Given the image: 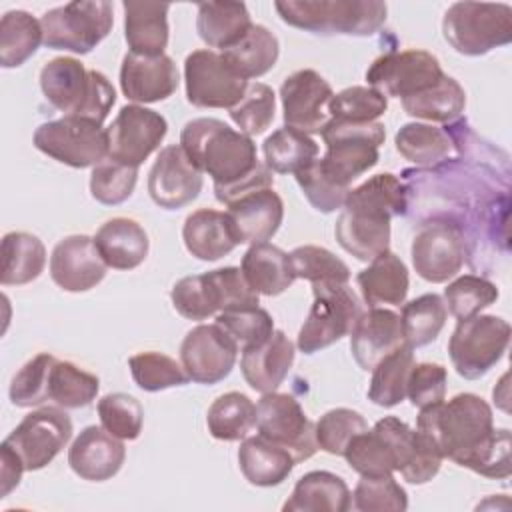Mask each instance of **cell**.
I'll use <instances>...</instances> for the list:
<instances>
[{
  "instance_id": "34",
  "label": "cell",
  "mask_w": 512,
  "mask_h": 512,
  "mask_svg": "<svg viewBox=\"0 0 512 512\" xmlns=\"http://www.w3.org/2000/svg\"><path fill=\"white\" fill-rule=\"evenodd\" d=\"M294 464L296 462L288 450L260 434L244 438L238 448L240 472L252 486L270 488L282 484L290 476Z\"/></svg>"
},
{
  "instance_id": "62",
  "label": "cell",
  "mask_w": 512,
  "mask_h": 512,
  "mask_svg": "<svg viewBox=\"0 0 512 512\" xmlns=\"http://www.w3.org/2000/svg\"><path fill=\"white\" fill-rule=\"evenodd\" d=\"M274 186V172L264 164V162H258V166L246 174L244 178L232 182V184H214V196L220 204L228 206L232 204L234 200H238L240 196H246L250 192H256V190H264V188H272Z\"/></svg>"
},
{
  "instance_id": "43",
  "label": "cell",
  "mask_w": 512,
  "mask_h": 512,
  "mask_svg": "<svg viewBox=\"0 0 512 512\" xmlns=\"http://www.w3.org/2000/svg\"><path fill=\"white\" fill-rule=\"evenodd\" d=\"M206 426L216 440H244L256 426V404L242 392H226L210 404Z\"/></svg>"
},
{
  "instance_id": "51",
  "label": "cell",
  "mask_w": 512,
  "mask_h": 512,
  "mask_svg": "<svg viewBox=\"0 0 512 512\" xmlns=\"http://www.w3.org/2000/svg\"><path fill=\"white\" fill-rule=\"evenodd\" d=\"M296 278L312 284H348L350 268L336 254L322 246H298L290 252Z\"/></svg>"
},
{
  "instance_id": "7",
  "label": "cell",
  "mask_w": 512,
  "mask_h": 512,
  "mask_svg": "<svg viewBox=\"0 0 512 512\" xmlns=\"http://www.w3.org/2000/svg\"><path fill=\"white\" fill-rule=\"evenodd\" d=\"M40 24L46 48L88 54L110 34L114 6L106 0L68 2L44 12Z\"/></svg>"
},
{
  "instance_id": "17",
  "label": "cell",
  "mask_w": 512,
  "mask_h": 512,
  "mask_svg": "<svg viewBox=\"0 0 512 512\" xmlns=\"http://www.w3.org/2000/svg\"><path fill=\"white\" fill-rule=\"evenodd\" d=\"M108 132V158L138 168L154 150L160 148L168 122L156 110L126 104L120 108Z\"/></svg>"
},
{
  "instance_id": "38",
  "label": "cell",
  "mask_w": 512,
  "mask_h": 512,
  "mask_svg": "<svg viewBox=\"0 0 512 512\" xmlns=\"http://www.w3.org/2000/svg\"><path fill=\"white\" fill-rule=\"evenodd\" d=\"M264 164L276 174H296L318 158L316 140L296 128H278L262 144Z\"/></svg>"
},
{
  "instance_id": "52",
  "label": "cell",
  "mask_w": 512,
  "mask_h": 512,
  "mask_svg": "<svg viewBox=\"0 0 512 512\" xmlns=\"http://www.w3.org/2000/svg\"><path fill=\"white\" fill-rule=\"evenodd\" d=\"M232 122L246 136H258L268 130L276 114V94L268 84L252 82L248 84L244 96L238 104L228 110Z\"/></svg>"
},
{
  "instance_id": "33",
  "label": "cell",
  "mask_w": 512,
  "mask_h": 512,
  "mask_svg": "<svg viewBox=\"0 0 512 512\" xmlns=\"http://www.w3.org/2000/svg\"><path fill=\"white\" fill-rule=\"evenodd\" d=\"M240 270L248 284L264 296H278L296 280L290 254L268 242L252 244L242 256Z\"/></svg>"
},
{
  "instance_id": "39",
  "label": "cell",
  "mask_w": 512,
  "mask_h": 512,
  "mask_svg": "<svg viewBox=\"0 0 512 512\" xmlns=\"http://www.w3.org/2000/svg\"><path fill=\"white\" fill-rule=\"evenodd\" d=\"M344 206L364 208V210H372L388 218H394L408 212L410 190L398 176L384 172L368 178L356 188H350L344 200Z\"/></svg>"
},
{
  "instance_id": "46",
  "label": "cell",
  "mask_w": 512,
  "mask_h": 512,
  "mask_svg": "<svg viewBox=\"0 0 512 512\" xmlns=\"http://www.w3.org/2000/svg\"><path fill=\"white\" fill-rule=\"evenodd\" d=\"M100 390L96 374L68 360H56L50 372V400L64 408L76 410L88 406Z\"/></svg>"
},
{
  "instance_id": "24",
  "label": "cell",
  "mask_w": 512,
  "mask_h": 512,
  "mask_svg": "<svg viewBox=\"0 0 512 512\" xmlns=\"http://www.w3.org/2000/svg\"><path fill=\"white\" fill-rule=\"evenodd\" d=\"M348 336L352 356L366 372L372 370L384 356L406 344L400 314L382 306L364 310Z\"/></svg>"
},
{
  "instance_id": "2",
  "label": "cell",
  "mask_w": 512,
  "mask_h": 512,
  "mask_svg": "<svg viewBox=\"0 0 512 512\" xmlns=\"http://www.w3.org/2000/svg\"><path fill=\"white\" fill-rule=\"evenodd\" d=\"M180 146L214 184H232L258 166L256 144L250 136L218 118H194L180 132Z\"/></svg>"
},
{
  "instance_id": "18",
  "label": "cell",
  "mask_w": 512,
  "mask_h": 512,
  "mask_svg": "<svg viewBox=\"0 0 512 512\" xmlns=\"http://www.w3.org/2000/svg\"><path fill=\"white\" fill-rule=\"evenodd\" d=\"M238 350L220 324H198L180 344V364L192 382L216 384L232 372Z\"/></svg>"
},
{
  "instance_id": "57",
  "label": "cell",
  "mask_w": 512,
  "mask_h": 512,
  "mask_svg": "<svg viewBox=\"0 0 512 512\" xmlns=\"http://www.w3.org/2000/svg\"><path fill=\"white\" fill-rule=\"evenodd\" d=\"M388 108V98L370 86H350L334 94L328 110L330 120L376 122Z\"/></svg>"
},
{
  "instance_id": "31",
  "label": "cell",
  "mask_w": 512,
  "mask_h": 512,
  "mask_svg": "<svg viewBox=\"0 0 512 512\" xmlns=\"http://www.w3.org/2000/svg\"><path fill=\"white\" fill-rule=\"evenodd\" d=\"M124 8V38L130 52L140 56H160L168 46V4L132 2Z\"/></svg>"
},
{
  "instance_id": "47",
  "label": "cell",
  "mask_w": 512,
  "mask_h": 512,
  "mask_svg": "<svg viewBox=\"0 0 512 512\" xmlns=\"http://www.w3.org/2000/svg\"><path fill=\"white\" fill-rule=\"evenodd\" d=\"M130 374L138 388L146 392H160L176 386H184L190 378L180 362L162 352H140L128 360Z\"/></svg>"
},
{
  "instance_id": "40",
  "label": "cell",
  "mask_w": 512,
  "mask_h": 512,
  "mask_svg": "<svg viewBox=\"0 0 512 512\" xmlns=\"http://www.w3.org/2000/svg\"><path fill=\"white\" fill-rule=\"evenodd\" d=\"M44 44L40 20L26 10H10L0 20V64L18 68Z\"/></svg>"
},
{
  "instance_id": "35",
  "label": "cell",
  "mask_w": 512,
  "mask_h": 512,
  "mask_svg": "<svg viewBox=\"0 0 512 512\" xmlns=\"http://www.w3.org/2000/svg\"><path fill=\"white\" fill-rule=\"evenodd\" d=\"M244 2H202L198 4L196 30L200 40L220 52L234 46L252 26Z\"/></svg>"
},
{
  "instance_id": "20",
  "label": "cell",
  "mask_w": 512,
  "mask_h": 512,
  "mask_svg": "<svg viewBox=\"0 0 512 512\" xmlns=\"http://www.w3.org/2000/svg\"><path fill=\"white\" fill-rule=\"evenodd\" d=\"M202 172L180 144L162 148L148 172V194L156 206L178 210L198 198Z\"/></svg>"
},
{
  "instance_id": "26",
  "label": "cell",
  "mask_w": 512,
  "mask_h": 512,
  "mask_svg": "<svg viewBox=\"0 0 512 512\" xmlns=\"http://www.w3.org/2000/svg\"><path fill=\"white\" fill-rule=\"evenodd\" d=\"M240 352L242 376L248 386L260 394L278 390V386L286 380L296 356L292 340L282 330H274L266 342Z\"/></svg>"
},
{
  "instance_id": "13",
  "label": "cell",
  "mask_w": 512,
  "mask_h": 512,
  "mask_svg": "<svg viewBox=\"0 0 512 512\" xmlns=\"http://www.w3.org/2000/svg\"><path fill=\"white\" fill-rule=\"evenodd\" d=\"M444 78L438 58L426 50H390L378 56L366 70L368 86L386 98L420 94Z\"/></svg>"
},
{
  "instance_id": "11",
  "label": "cell",
  "mask_w": 512,
  "mask_h": 512,
  "mask_svg": "<svg viewBox=\"0 0 512 512\" xmlns=\"http://www.w3.org/2000/svg\"><path fill=\"white\" fill-rule=\"evenodd\" d=\"M32 142L42 154L72 168H94L108 158V132L102 124L80 116L40 124Z\"/></svg>"
},
{
  "instance_id": "59",
  "label": "cell",
  "mask_w": 512,
  "mask_h": 512,
  "mask_svg": "<svg viewBox=\"0 0 512 512\" xmlns=\"http://www.w3.org/2000/svg\"><path fill=\"white\" fill-rule=\"evenodd\" d=\"M294 176H296V182H298L302 194L306 196V200L310 202V206L314 210H318L322 214H330L344 206V200H346L350 188H342L336 182H332L318 166V158L304 170L296 172Z\"/></svg>"
},
{
  "instance_id": "25",
  "label": "cell",
  "mask_w": 512,
  "mask_h": 512,
  "mask_svg": "<svg viewBox=\"0 0 512 512\" xmlns=\"http://www.w3.org/2000/svg\"><path fill=\"white\" fill-rule=\"evenodd\" d=\"M226 208L238 244L252 246L270 240L284 220V202L272 188L240 196Z\"/></svg>"
},
{
  "instance_id": "32",
  "label": "cell",
  "mask_w": 512,
  "mask_h": 512,
  "mask_svg": "<svg viewBox=\"0 0 512 512\" xmlns=\"http://www.w3.org/2000/svg\"><path fill=\"white\" fill-rule=\"evenodd\" d=\"M352 508V494L346 482L328 470H312L298 478L284 512H346Z\"/></svg>"
},
{
  "instance_id": "29",
  "label": "cell",
  "mask_w": 512,
  "mask_h": 512,
  "mask_svg": "<svg viewBox=\"0 0 512 512\" xmlns=\"http://www.w3.org/2000/svg\"><path fill=\"white\" fill-rule=\"evenodd\" d=\"M356 284L368 308L400 306L404 304L410 286L408 268L400 256L386 250L370 260L368 268L358 272Z\"/></svg>"
},
{
  "instance_id": "49",
  "label": "cell",
  "mask_w": 512,
  "mask_h": 512,
  "mask_svg": "<svg viewBox=\"0 0 512 512\" xmlns=\"http://www.w3.org/2000/svg\"><path fill=\"white\" fill-rule=\"evenodd\" d=\"M500 292L494 282L476 274L458 276L444 288L446 310L456 318L464 320L480 314V310L492 306L498 300Z\"/></svg>"
},
{
  "instance_id": "4",
  "label": "cell",
  "mask_w": 512,
  "mask_h": 512,
  "mask_svg": "<svg viewBox=\"0 0 512 512\" xmlns=\"http://www.w3.org/2000/svg\"><path fill=\"white\" fill-rule=\"evenodd\" d=\"M274 8L288 26L322 36H370L388 14L380 0H278Z\"/></svg>"
},
{
  "instance_id": "41",
  "label": "cell",
  "mask_w": 512,
  "mask_h": 512,
  "mask_svg": "<svg viewBox=\"0 0 512 512\" xmlns=\"http://www.w3.org/2000/svg\"><path fill=\"white\" fill-rule=\"evenodd\" d=\"M402 108L406 114L420 118V120H428V122H454L456 118H460V114L464 112L466 106V92L460 86V82L448 74H444V78L434 84L432 88L402 98Z\"/></svg>"
},
{
  "instance_id": "48",
  "label": "cell",
  "mask_w": 512,
  "mask_h": 512,
  "mask_svg": "<svg viewBox=\"0 0 512 512\" xmlns=\"http://www.w3.org/2000/svg\"><path fill=\"white\" fill-rule=\"evenodd\" d=\"M204 278L218 314L246 310L260 304V294L248 284L246 276L236 266H224L204 272Z\"/></svg>"
},
{
  "instance_id": "50",
  "label": "cell",
  "mask_w": 512,
  "mask_h": 512,
  "mask_svg": "<svg viewBox=\"0 0 512 512\" xmlns=\"http://www.w3.org/2000/svg\"><path fill=\"white\" fill-rule=\"evenodd\" d=\"M58 358L48 352H40L30 358L10 382V402L18 408L40 406L50 400V372Z\"/></svg>"
},
{
  "instance_id": "5",
  "label": "cell",
  "mask_w": 512,
  "mask_h": 512,
  "mask_svg": "<svg viewBox=\"0 0 512 512\" xmlns=\"http://www.w3.org/2000/svg\"><path fill=\"white\" fill-rule=\"evenodd\" d=\"M326 152L318 158L322 172L342 188L378 164V148L384 144L386 130L380 122L330 120L320 132Z\"/></svg>"
},
{
  "instance_id": "37",
  "label": "cell",
  "mask_w": 512,
  "mask_h": 512,
  "mask_svg": "<svg viewBox=\"0 0 512 512\" xmlns=\"http://www.w3.org/2000/svg\"><path fill=\"white\" fill-rule=\"evenodd\" d=\"M2 286H22L36 280L46 266V248L30 232H8L2 238Z\"/></svg>"
},
{
  "instance_id": "36",
  "label": "cell",
  "mask_w": 512,
  "mask_h": 512,
  "mask_svg": "<svg viewBox=\"0 0 512 512\" xmlns=\"http://www.w3.org/2000/svg\"><path fill=\"white\" fill-rule=\"evenodd\" d=\"M220 54L238 76L248 80L260 78L274 68L280 56V44L266 26L252 24L234 46L222 50Z\"/></svg>"
},
{
  "instance_id": "42",
  "label": "cell",
  "mask_w": 512,
  "mask_h": 512,
  "mask_svg": "<svg viewBox=\"0 0 512 512\" xmlns=\"http://www.w3.org/2000/svg\"><path fill=\"white\" fill-rule=\"evenodd\" d=\"M414 366V348L402 344L388 356H384L370 372L368 400L382 408H392L406 398L408 374Z\"/></svg>"
},
{
  "instance_id": "16",
  "label": "cell",
  "mask_w": 512,
  "mask_h": 512,
  "mask_svg": "<svg viewBox=\"0 0 512 512\" xmlns=\"http://www.w3.org/2000/svg\"><path fill=\"white\" fill-rule=\"evenodd\" d=\"M410 254L422 280L442 284L460 272L466 260V240L454 222L430 220L416 232Z\"/></svg>"
},
{
  "instance_id": "44",
  "label": "cell",
  "mask_w": 512,
  "mask_h": 512,
  "mask_svg": "<svg viewBox=\"0 0 512 512\" xmlns=\"http://www.w3.org/2000/svg\"><path fill=\"white\" fill-rule=\"evenodd\" d=\"M448 318L446 304L438 294H422L402 304L400 322L404 342L410 348H422L438 338Z\"/></svg>"
},
{
  "instance_id": "27",
  "label": "cell",
  "mask_w": 512,
  "mask_h": 512,
  "mask_svg": "<svg viewBox=\"0 0 512 512\" xmlns=\"http://www.w3.org/2000/svg\"><path fill=\"white\" fill-rule=\"evenodd\" d=\"M390 220L392 218L372 210L344 206L336 220L334 236L348 254L370 262L390 250Z\"/></svg>"
},
{
  "instance_id": "22",
  "label": "cell",
  "mask_w": 512,
  "mask_h": 512,
  "mask_svg": "<svg viewBox=\"0 0 512 512\" xmlns=\"http://www.w3.org/2000/svg\"><path fill=\"white\" fill-rule=\"evenodd\" d=\"M180 84L174 60L166 54L140 56L128 52L120 66V88L130 102L152 104L170 98Z\"/></svg>"
},
{
  "instance_id": "19",
  "label": "cell",
  "mask_w": 512,
  "mask_h": 512,
  "mask_svg": "<svg viewBox=\"0 0 512 512\" xmlns=\"http://www.w3.org/2000/svg\"><path fill=\"white\" fill-rule=\"evenodd\" d=\"M332 96L334 92L328 80L312 68L286 76L280 86L284 124L306 134L322 132L330 122L328 104Z\"/></svg>"
},
{
  "instance_id": "30",
  "label": "cell",
  "mask_w": 512,
  "mask_h": 512,
  "mask_svg": "<svg viewBox=\"0 0 512 512\" xmlns=\"http://www.w3.org/2000/svg\"><path fill=\"white\" fill-rule=\"evenodd\" d=\"M182 240L186 250L204 262L220 260L238 246L228 214L212 208H200L186 216Z\"/></svg>"
},
{
  "instance_id": "15",
  "label": "cell",
  "mask_w": 512,
  "mask_h": 512,
  "mask_svg": "<svg viewBox=\"0 0 512 512\" xmlns=\"http://www.w3.org/2000/svg\"><path fill=\"white\" fill-rule=\"evenodd\" d=\"M186 100L196 108H232L248 88V80L238 76L220 52L202 48L184 60Z\"/></svg>"
},
{
  "instance_id": "63",
  "label": "cell",
  "mask_w": 512,
  "mask_h": 512,
  "mask_svg": "<svg viewBox=\"0 0 512 512\" xmlns=\"http://www.w3.org/2000/svg\"><path fill=\"white\" fill-rule=\"evenodd\" d=\"M22 472L26 470L20 456L6 442H2L0 446V496L2 498H6L20 484Z\"/></svg>"
},
{
  "instance_id": "54",
  "label": "cell",
  "mask_w": 512,
  "mask_h": 512,
  "mask_svg": "<svg viewBox=\"0 0 512 512\" xmlns=\"http://www.w3.org/2000/svg\"><path fill=\"white\" fill-rule=\"evenodd\" d=\"M364 430H368V422L352 408H332L314 424L318 448L334 456H344L352 438Z\"/></svg>"
},
{
  "instance_id": "8",
  "label": "cell",
  "mask_w": 512,
  "mask_h": 512,
  "mask_svg": "<svg viewBox=\"0 0 512 512\" xmlns=\"http://www.w3.org/2000/svg\"><path fill=\"white\" fill-rule=\"evenodd\" d=\"M312 294L314 302L296 340L302 354L320 352L348 336L364 312L348 284H312Z\"/></svg>"
},
{
  "instance_id": "28",
  "label": "cell",
  "mask_w": 512,
  "mask_h": 512,
  "mask_svg": "<svg viewBox=\"0 0 512 512\" xmlns=\"http://www.w3.org/2000/svg\"><path fill=\"white\" fill-rule=\"evenodd\" d=\"M94 244L108 268L132 270L138 268L150 250V240L146 230L132 218H112L106 220L96 236Z\"/></svg>"
},
{
  "instance_id": "3",
  "label": "cell",
  "mask_w": 512,
  "mask_h": 512,
  "mask_svg": "<svg viewBox=\"0 0 512 512\" xmlns=\"http://www.w3.org/2000/svg\"><path fill=\"white\" fill-rule=\"evenodd\" d=\"M40 88L44 98L64 116H80L102 124L114 102L112 82L98 70H86L70 56L48 60L40 70Z\"/></svg>"
},
{
  "instance_id": "53",
  "label": "cell",
  "mask_w": 512,
  "mask_h": 512,
  "mask_svg": "<svg viewBox=\"0 0 512 512\" xmlns=\"http://www.w3.org/2000/svg\"><path fill=\"white\" fill-rule=\"evenodd\" d=\"M100 424L106 432L120 440H136L142 432L144 408L140 400L124 392H112L98 400Z\"/></svg>"
},
{
  "instance_id": "45",
  "label": "cell",
  "mask_w": 512,
  "mask_h": 512,
  "mask_svg": "<svg viewBox=\"0 0 512 512\" xmlns=\"http://www.w3.org/2000/svg\"><path fill=\"white\" fill-rule=\"evenodd\" d=\"M394 144L400 156L422 168H432L440 164L452 148V142L442 128L420 122L404 124L396 132Z\"/></svg>"
},
{
  "instance_id": "56",
  "label": "cell",
  "mask_w": 512,
  "mask_h": 512,
  "mask_svg": "<svg viewBox=\"0 0 512 512\" xmlns=\"http://www.w3.org/2000/svg\"><path fill=\"white\" fill-rule=\"evenodd\" d=\"M136 180H138V168L106 158L92 168L90 194L96 202L104 206H116L126 202L132 196L136 188Z\"/></svg>"
},
{
  "instance_id": "23",
  "label": "cell",
  "mask_w": 512,
  "mask_h": 512,
  "mask_svg": "<svg viewBox=\"0 0 512 512\" xmlns=\"http://www.w3.org/2000/svg\"><path fill=\"white\" fill-rule=\"evenodd\" d=\"M126 460V446L102 426H86L68 450V464L76 476L88 482H104L116 476Z\"/></svg>"
},
{
  "instance_id": "1",
  "label": "cell",
  "mask_w": 512,
  "mask_h": 512,
  "mask_svg": "<svg viewBox=\"0 0 512 512\" xmlns=\"http://www.w3.org/2000/svg\"><path fill=\"white\" fill-rule=\"evenodd\" d=\"M416 428L432 436L440 454L486 478H508L512 472L510 430L494 428L488 402L462 392L448 402L420 408Z\"/></svg>"
},
{
  "instance_id": "21",
  "label": "cell",
  "mask_w": 512,
  "mask_h": 512,
  "mask_svg": "<svg viewBox=\"0 0 512 512\" xmlns=\"http://www.w3.org/2000/svg\"><path fill=\"white\" fill-rule=\"evenodd\" d=\"M106 264L86 234L62 238L50 254V278L64 292H86L106 276Z\"/></svg>"
},
{
  "instance_id": "10",
  "label": "cell",
  "mask_w": 512,
  "mask_h": 512,
  "mask_svg": "<svg viewBox=\"0 0 512 512\" xmlns=\"http://www.w3.org/2000/svg\"><path fill=\"white\" fill-rule=\"evenodd\" d=\"M508 344L510 324L504 318L476 314L458 320L448 340V354L458 376L478 380L500 362Z\"/></svg>"
},
{
  "instance_id": "6",
  "label": "cell",
  "mask_w": 512,
  "mask_h": 512,
  "mask_svg": "<svg viewBox=\"0 0 512 512\" xmlns=\"http://www.w3.org/2000/svg\"><path fill=\"white\" fill-rule=\"evenodd\" d=\"M444 40L464 56H484L512 40L508 4L454 2L442 18Z\"/></svg>"
},
{
  "instance_id": "58",
  "label": "cell",
  "mask_w": 512,
  "mask_h": 512,
  "mask_svg": "<svg viewBox=\"0 0 512 512\" xmlns=\"http://www.w3.org/2000/svg\"><path fill=\"white\" fill-rule=\"evenodd\" d=\"M216 324H220L240 350L258 346L266 342L274 332V320L268 310L254 306L246 310H232L216 314Z\"/></svg>"
},
{
  "instance_id": "12",
  "label": "cell",
  "mask_w": 512,
  "mask_h": 512,
  "mask_svg": "<svg viewBox=\"0 0 512 512\" xmlns=\"http://www.w3.org/2000/svg\"><path fill=\"white\" fill-rule=\"evenodd\" d=\"M256 428L260 436L288 450L294 462H304L318 450L314 422L290 394H262L256 402Z\"/></svg>"
},
{
  "instance_id": "60",
  "label": "cell",
  "mask_w": 512,
  "mask_h": 512,
  "mask_svg": "<svg viewBox=\"0 0 512 512\" xmlns=\"http://www.w3.org/2000/svg\"><path fill=\"white\" fill-rule=\"evenodd\" d=\"M448 374L442 364L420 362L412 366L406 384V398L414 408H426L446 398Z\"/></svg>"
},
{
  "instance_id": "61",
  "label": "cell",
  "mask_w": 512,
  "mask_h": 512,
  "mask_svg": "<svg viewBox=\"0 0 512 512\" xmlns=\"http://www.w3.org/2000/svg\"><path fill=\"white\" fill-rule=\"evenodd\" d=\"M170 298H172L174 310L188 320H206L218 314L212 304L204 274L180 278L172 286Z\"/></svg>"
},
{
  "instance_id": "9",
  "label": "cell",
  "mask_w": 512,
  "mask_h": 512,
  "mask_svg": "<svg viewBox=\"0 0 512 512\" xmlns=\"http://www.w3.org/2000/svg\"><path fill=\"white\" fill-rule=\"evenodd\" d=\"M416 446V430L396 416H384L348 444L344 458L360 476H388L402 472Z\"/></svg>"
},
{
  "instance_id": "14",
  "label": "cell",
  "mask_w": 512,
  "mask_h": 512,
  "mask_svg": "<svg viewBox=\"0 0 512 512\" xmlns=\"http://www.w3.org/2000/svg\"><path fill=\"white\" fill-rule=\"evenodd\" d=\"M72 420L60 406H44L22 418V422L4 438L20 456L24 470L46 468L70 442Z\"/></svg>"
},
{
  "instance_id": "55",
  "label": "cell",
  "mask_w": 512,
  "mask_h": 512,
  "mask_svg": "<svg viewBox=\"0 0 512 512\" xmlns=\"http://www.w3.org/2000/svg\"><path fill=\"white\" fill-rule=\"evenodd\" d=\"M352 508L360 512H404L408 494L392 474L360 476L352 492Z\"/></svg>"
}]
</instances>
